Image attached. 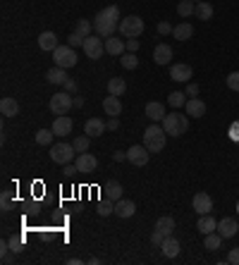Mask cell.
<instances>
[{"mask_svg": "<svg viewBox=\"0 0 239 265\" xmlns=\"http://www.w3.org/2000/svg\"><path fill=\"white\" fill-rule=\"evenodd\" d=\"M89 139H91V137H77V139H72L74 151H77V153H86V151H89Z\"/></svg>", "mask_w": 239, "mask_h": 265, "instance_id": "f35d334b", "label": "cell"}, {"mask_svg": "<svg viewBox=\"0 0 239 265\" xmlns=\"http://www.w3.org/2000/svg\"><path fill=\"white\" fill-rule=\"evenodd\" d=\"M156 229H160L165 237H170L172 232H175V218L172 215H163V218L156 220Z\"/></svg>", "mask_w": 239, "mask_h": 265, "instance_id": "f1b7e54d", "label": "cell"}, {"mask_svg": "<svg viewBox=\"0 0 239 265\" xmlns=\"http://www.w3.org/2000/svg\"><path fill=\"white\" fill-rule=\"evenodd\" d=\"M167 103H170V108H182V105H187V93L182 91H172L170 96H167Z\"/></svg>", "mask_w": 239, "mask_h": 265, "instance_id": "8d00e7d4", "label": "cell"}, {"mask_svg": "<svg viewBox=\"0 0 239 265\" xmlns=\"http://www.w3.org/2000/svg\"><path fill=\"white\" fill-rule=\"evenodd\" d=\"M172 36H175L177 41H189V38L194 36V27L189 24V22H187V19H184L182 24H177V27H175Z\"/></svg>", "mask_w": 239, "mask_h": 265, "instance_id": "83f0119b", "label": "cell"}, {"mask_svg": "<svg viewBox=\"0 0 239 265\" xmlns=\"http://www.w3.org/2000/svg\"><path fill=\"white\" fill-rule=\"evenodd\" d=\"M119 64H122L125 70H137V67H139L137 53H122V55H119Z\"/></svg>", "mask_w": 239, "mask_h": 265, "instance_id": "836d02e7", "label": "cell"}, {"mask_svg": "<svg viewBox=\"0 0 239 265\" xmlns=\"http://www.w3.org/2000/svg\"><path fill=\"white\" fill-rule=\"evenodd\" d=\"M0 112H3L5 117H17L19 115V103L15 101V98L5 96V98L0 101Z\"/></svg>", "mask_w": 239, "mask_h": 265, "instance_id": "7402d4cb", "label": "cell"}, {"mask_svg": "<svg viewBox=\"0 0 239 265\" xmlns=\"http://www.w3.org/2000/svg\"><path fill=\"white\" fill-rule=\"evenodd\" d=\"M137 213V206H134V201H127V198H119L117 203H115V215L117 218H132Z\"/></svg>", "mask_w": 239, "mask_h": 265, "instance_id": "ac0fdd59", "label": "cell"}, {"mask_svg": "<svg viewBox=\"0 0 239 265\" xmlns=\"http://www.w3.org/2000/svg\"><path fill=\"white\" fill-rule=\"evenodd\" d=\"M125 91H127V82L122 77H112L108 82V93L110 96H125Z\"/></svg>", "mask_w": 239, "mask_h": 265, "instance_id": "f546056e", "label": "cell"}, {"mask_svg": "<svg viewBox=\"0 0 239 265\" xmlns=\"http://www.w3.org/2000/svg\"><path fill=\"white\" fill-rule=\"evenodd\" d=\"M22 246H24V239H22V237H12V239H10V251H12V253H19Z\"/></svg>", "mask_w": 239, "mask_h": 265, "instance_id": "60d3db41", "label": "cell"}, {"mask_svg": "<svg viewBox=\"0 0 239 265\" xmlns=\"http://www.w3.org/2000/svg\"><path fill=\"white\" fill-rule=\"evenodd\" d=\"M74 165L79 167V174H89V172H93V170L98 167V160H96V156H91V153L86 151V153H77Z\"/></svg>", "mask_w": 239, "mask_h": 265, "instance_id": "8fae6325", "label": "cell"}, {"mask_svg": "<svg viewBox=\"0 0 239 265\" xmlns=\"http://www.w3.org/2000/svg\"><path fill=\"white\" fill-rule=\"evenodd\" d=\"M77 153L74 151V146L72 144H55V146L50 148V160L53 163H57V165H67V163H72V156Z\"/></svg>", "mask_w": 239, "mask_h": 265, "instance_id": "ba28073f", "label": "cell"}, {"mask_svg": "<svg viewBox=\"0 0 239 265\" xmlns=\"http://www.w3.org/2000/svg\"><path fill=\"white\" fill-rule=\"evenodd\" d=\"M196 229H199L201 234H211V232H215V229H218V220L213 218L211 213H206V215H201V218H199V222H196Z\"/></svg>", "mask_w": 239, "mask_h": 265, "instance_id": "d6986e66", "label": "cell"}, {"mask_svg": "<svg viewBox=\"0 0 239 265\" xmlns=\"http://www.w3.org/2000/svg\"><path fill=\"white\" fill-rule=\"evenodd\" d=\"M194 12H196V3H194V0H182V3L177 5V15H180L182 19L192 17Z\"/></svg>", "mask_w": 239, "mask_h": 265, "instance_id": "d6a6232c", "label": "cell"}, {"mask_svg": "<svg viewBox=\"0 0 239 265\" xmlns=\"http://www.w3.org/2000/svg\"><path fill=\"white\" fill-rule=\"evenodd\" d=\"M67 46H72V48H77V46H84V38L79 36V34H70V36H67Z\"/></svg>", "mask_w": 239, "mask_h": 265, "instance_id": "7bdbcfd3", "label": "cell"}, {"mask_svg": "<svg viewBox=\"0 0 239 265\" xmlns=\"http://www.w3.org/2000/svg\"><path fill=\"white\" fill-rule=\"evenodd\" d=\"M72 119L67 117V115H57L55 122H53V131H55V137H67V134H72Z\"/></svg>", "mask_w": 239, "mask_h": 265, "instance_id": "2e32d148", "label": "cell"}, {"mask_svg": "<svg viewBox=\"0 0 239 265\" xmlns=\"http://www.w3.org/2000/svg\"><path fill=\"white\" fill-rule=\"evenodd\" d=\"M187 115L189 117H203L206 115V103L199 98H189L187 101Z\"/></svg>", "mask_w": 239, "mask_h": 265, "instance_id": "484cf974", "label": "cell"}, {"mask_svg": "<svg viewBox=\"0 0 239 265\" xmlns=\"http://www.w3.org/2000/svg\"><path fill=\"white\" fill-rule=\"evenodd\" d=\"M218 232H220L222 239H232L239 232L237 220H234V218H222L220 222H218Z\"/></svg>", "mask_w": 239, "mask_h": 265, "instance_id": "9a60e30c", "label": "cell"}, {"mask_svg": "<svg viewBox=\"0 0 239 265\" xmlns=\"http://www.w3.org/2000/svg\"><path fill=\"white\" fill-rule=\"evenodd\" d=\"M112 158H115V160H127V153H119V151H117Z\"/></svg>", "mask_w": 239, "mask_h": 265, "instance_id": "f5cc1de1", "label": "cell"}, {"mask_svg": "<svg viewBox=\"0 0 239 265\" xmlns=\"http://www.w3.org/2000/svg\"><path fill=\"white\" fill-rule=\"evenodd\" d=\"M192 74L194 70L189 67V64H184V62H177L170 67V79L177 84H187V82H192Z\"/></svg>", "mask_w": 239, "mask_h": 265, "instance_id": "30bf717a", "label": "cell"}, {"mask_svg": "<svg viewBox=\"0 0 239 265\" xmlns=\"http://www.w3.org/2000/svg\"><path fill=\"white\" fill-rule=\"evenodd\" d=\"M192 206H194V211L199 213V215H206V213L213 211V198L206 191H199L196 196H194Z\"/></svg>", "mask_w": 239, "mask_h": 265, "instance_id": "4fadbf2b", "label": "cell"}, {"mask_svg": "<svg viewBox=\"0 0 239 265\" xmlns=\"http://www.w3.org/2000/svg\"><path fill=\"white\" fill-rule=\"evenodd\" d=\"M103 110H105V115H110V117H117L119 112H122V103H119V96H105L103 98Z\"/></svg>", "mask_w": 239, "mask_h": 265, "instance_id": "e0dca14e", "label": "cell"}, {"mask_svg": "<svg viewBox=\"0 0 239 265\" xmlns=\"http://www.w3.org/2000/svg\"><path fill=\"white\" fill-rule=\"evenodd\" d=\"M175 31V27L170 24V22H158V34L160 36H165V34H172Z\"/></svg>", "mask_w": 239, "mask_h": 265, "instance_id": "b9f144b4", "label": "cell"}, {"mask_svg": "<svg viewBox=\"0 0 239 265\" xmlns=\"http://www.w3.org/2000/svg\"><path fill=\"white\" fill-rule=\"evenodd\" d=\"M12 211V201H10V191H3V213Z\"/></svg>", "mask_w": 239, "mask_h": 265, "instance_id": "7dc6e473", "label": "cell"}, {"mask_svg": "<svg viewBox=\"0 0 239 265\" xmlns=\"http://www.w3.org/2000/svg\"><path fill=\"white\" fill-rule=\"evenodd\" d=\"M227 263H230V265H239V246L232 248L230 253H227Z\"/></svg>", "mask_w": 239, "mask_h": 265, "instance_id": "bcb514c9", "label": "cell"}, {"mask_svg": "<svg viewBox=\"0 0 239 265\" xmlns=\"http://www.w3.org/2000/svg\"><path fill=\"white\" fill-rule=\"evenodd\" d=\"M63 89L67 93H74V91H77V82H74V79H67V82L63 84Z\"/></svg>", "mask_w": 239, "mask_h": 265, "instance_id": "f907efd6", "label": "cell"}, {"mask_svg": "<svg viewBox=\"0 0 239 265\" xmlns=\"http://www.w3.org/2000/svg\"><path fill=\"white\" fill-rule=\"evenodd\" d=\"M53 137H55V131H53V129H38L34 139H36L38 146H48V144H53Z\"/></svg>", "mask_w": 239, "mask_h": 265, "instance_id": "e575fe53", "label": "cell"}, {"mask_svg": "<svg viewBox=\"0 0 239 265\" xmlns=\"http://www.w3.org/2000/svg\"><path fill=\"white\" fill-rule=\"evenodd\" d=\"M165 129L158 127V124H151V127L144 131V146L151 151V153H160L165 148Z\"/></svg>", "mask_w": 239, "mask_h": 265, "instance_id": "3957f363", "label": "cell"}, {"mask_svg": "<svg viewBox=\"0 0 239 265\" xmlns=\"http://www.w3.org/2000/svg\"><path fill=\"white\" fill-rule=\"evenodd\" d=\"M163 129H165L167 137H182V134H187V129H189V119H187V115L170 112V115L163 117Z\"/></svg>", "mask_w": 239, "mask_h": 265, "instance_id": "7a4b0ae2", "label": "cell"}, {"mask_svg": "<svg viewBox=\"0 0 239 265\" xmlns=\"http://www.w3.org/2000/svg\"><path fill=\"white\" fill-rule=\"evenodd\" d=\"M91 29H93V24L89 22V19H77V27H74V34H79L82 38H86V36H91Z\"/></svg>", "mask_w": 239, "mask_h": 265, "instance_id": "d590c367", "label": "cell"}, {"mask_svg": "<svg viewBox=\"0 0 239 265\" xmlns=\"http://www.w3.org/2000/svg\"><path fill=\"white\" fill-rule=\"evenodd\" d=\"M119 34L125 38H139L144 34V19L139 17V15H129V17L119 19Z\"/></svg>", "mask_w": 239, "mask_h": 265, "instance_id": "277c9868", "label": "cell"}, {"mask_svg": "<svg viewBox=\"0 0 239 265\" xmlns=\"http://www.w3.org/2000/svg\"><path fill=\"white\" fill-rule=\"evenodd\" d=\"M119 8L117 5H108L103 8L96 17H93V31L101 38H110L115 36V31L119 29Z\"/></svg>", "mask_w": 239, "mask_h": 265, "instance_id": "6da1fadb", "label": "cell"}, {"mask_svg": "<svg viewBox=\"0 0 239 265\" xmlns=\"http://www.w3.org/2000/svg\"><path fill=\"white\" fill-rule=\"evenodd\" d=\"M163 239H165V234H163L160 229H153V234H151V244H153V246H160Z\"/></svg>", "mask_w": 239, "mask_h": 265, "instance_id": "ee69618b", "label": "cell"}, {"mask_svg": "<svg viewBox=\"0 0 239 265\" xmlns=\"http://www.w3.org/2000/svg\"><path fill=\"white\" fill-rule=\"evenodd\" d=\"M199 19H203V22H208V19L213 17V5L211 3H206V0H201V3H196V12H194Z\"/></svg>", "mask_w": 239, "mask_h": 265, "instance_id": "1f68e13d", "label": "cell"}, {"mask_svg": "<svg viewBox=\"0 0 239 265\" xmlns=\"http://www.w3.org/2000/svg\"><path fill=\"white\" fill-rule=\"evenodd\" d=\"M96 213H98L101 218H108V215H112V213H115V201H108V198H103V201L96 206Z\"/></svg>", "mask_w": 239, "mask_h": 265, "instance_id": "74e56055", "label": "cell"}, {"mask_svg": "<svg viewBox=\"0 0 239 265\" xmlns=\"http://www.w3.org/2000/svg\"><path fill=\"white\" fill-rule=\"evenodd\" d=\"M180 248H182V244L170 234V237L163 239V244H160V253H163L165 258H177L180 256Z\"/></svg>", "mask_w": 239, "mask_h": 265, "instance_id": "5bb4252c", "label": "cell"}, {"mask_svg": "<svg viewBox=\"0 0 239 265\" xmlns=\"http://www.w3.org/2000/svg\"><path fill=\"white\" fill-rule=\"evenodd\" d=\"M46 79H48V84H55V86H63L65 82H67V79H70V77H67V72H65L63 67H53V70H48L46 72Z\"/></svg>", "mask_w": 239, "mask_h": 265, "instance_id": "d4e9b609", "label": "cell"}, {"mask_svg": "<svg viewBox=\"0 0 239 265\" xmlns=\"http://www.w3.org/2000/svg\"><path fill=\"white\" fill-rule=\"evenodd\" d=\"M146 115H148V119H153V122H163V117H165V105L158 101H151L146 105Z\"/></svg>", "mask_w": 239, "mask_h": 265, "instance_id": "603a6c76", "label": "cell"}, {"mask_svg": "<svg viewBox=\"0 0 239 265\" xmlns=\"http://www.w3.org/2000/svg\"><path fill=\"white\" fill-rule=\"evenodd\" d=\"M103 191H105V198H108V201L117 203L119 198H122V184H119V182H108Z\"/></svg>", "mask_w": 239, "mask_h": 265, "instance_id": "4dcf8cb0", "label": "cell"}, {"mask_svg": "<svg viewBox=\"0 0 239 265\" xmlns=\"http://www.w3.org/2000/svg\"><path fill=\"white\" fill-rule=\"evenodd\" d=\"M84 53H86V57H91V60H98L103 53H105V38H101L98 34L96 36H86L84 38Z\"/></svg>", "mask_w": 239, "mask_h": 265, "instance_id": "8992f818", "label": "cell"}, {"mask_svg": "<svg viewBox=\"0 0 239 265\" xmlns=\"http://www.w3.org/2000/svg\"><path fill=\"white\" fill-rule=\"evenodd\" d=\"M79 172V167H77V165H63V174H67V177H72V174H77Z\"/></svg>", "mask_w": 239, "mask_h": 265, "instance_id": "c3c4849f", "label": "cell"}, {"mask_svg": "<svg viewBox=\"0 0 239 265\" xmlns=\"http://www.w3.org/2000/svg\"><path fill=\"white\" fill-rule=\"evenodd\" d=\"M105 53L108 55H122V53H127V46H125V41L122 38H105Z\"/></svg>", "mask_w": 239, "mask_h": 265, "instance_id": "cb8c5ba5", "label": "cell"}, {"mask_svg": "<svg viewBox=\"0 0 239 265\" xmlns=\"http://www.w3.org/2000/svg\"><path fill=\"white\" fill-rule=\"evenodd\" d=\"M220 244H222V237L218 229L211 232V234H203V248H206V251H218Z\"/></svg>", "mask_w": 239, "mask_h": 265, "instance_id": "4316f807", "label": "cell"}, {"mask_svg": "<svg viewBox=\"0 0 239 265\" xmlns=\"http://www.w3.org/2000/svg\"><path fill=\"white\" fill-rule=\"evenodd\" d=\"M57 46H60V43H57L55 31H43V34L38 36V48H41V50H55Z\"/></svg>", "mask_w": 239, "mask_h": 265, "instance_id": "44dd1931", "label": "cell"}, {"mask_svg": "<svg viewBox=\"0 0 239 265\" xmlns=\"http://www.w3.org/2000/svg\"><path fill=\"white\" fill-rule=\"evenodd\" d=\"M148 158H151V151H148L144 144H139V146H132L127 151V160L132 165H137V167H144L148 163Z\"/></svg>", "mask_w": 239, "mask_h": 265, "instance_id": "9c48e42d", "label": "cell"}, {"mask_svg": "<svg viewBox=\"0 0 239 265\" xmlns=\"http://www.w3.org/2000/svg\"><path fill=\"white\" fill-rule=\"evenodd\" d=\"M117 127H119V119H117V117H110V119H108V129H110V131H115Z\"/></svg>", "mask_w": 239, "mask_h": 265, "instance_id": "816d5d0a", "label": "cell"}, {"mask_svg": "<svg viewBox=\"0 0 239 265\" xmlns=\"http://www.w3.org/2000/svg\"><path fill=\"white\" fill-rule=\"evenodd\" d=\"M194 3H201V0H194Z\"/></svg>", "mask_w": 239, "mask_h": 265, "instance_id": "db71d44e", "label": "cell"}, {"mask_svg": "<svg viewBox=\"0 0 239 265\" xmlns=\"http://www.w3.org/2000/svg\"><path fill=\"white\" fill-rule=\"evenodd\" d=\"M72 93H67V91H60L55 93L53 98H50V112L53 115H67L70 110H72Z\"/></svg>", "mask_w": 239, "mask_h": 265, "instance_id": "52a82bcc", "label": "cell"}, {"mask_svg": "<svg viewBox=\"0 0 239 265\" xmlns=\"http://www.w3.org/2000/svg\"><path fill=\"white\" fill-rule=\"evenodd\" d=\"M77 53H74L72 46H57L55 50H53V62L57 64V67H63V70H70V67H74L77 64Z\"/></svg>", "mask_w": 239, "mask_h": 265, "instance_id": "5b68a950", "label": "cell"}, {"mask_svg": "<svg viewBox=\"0 0 239 265\" xmlns=\"http://www.w3.org/2000/svg\"><path fill=\"white\" fill-rule=\"evenodd\" d=\"M105 129H108V122L101 117H91L86 119V124H84V134L86 137H101V134H105Z\"/></svg>", "mask_w": 239, "mask_h": 265, "instance_id": "7c38bea8", "label": "cell"}, {"mask_svg": "<svg viewBox=\"0 0 239 265\" xmlns=\"http://www.w3.org/2000/svg\"><path fill=\"white\" fill-rule=\"evenodd\" d=\"M153 60H156V64H167L172 60V48L167 43H158L156 50H153Z\"/></svg>", "mask_w": 239, "mask_h": 265, "instance_id": "ffe728a7", "label": "cell"}, {"mask_svg": "<svg viewBox=\"0 0 239 265\" xmlns=\"http://www.w3.org/2000/svg\"><path fill=\"white\" fill-rule=\"evenodd\" d=\"M125 46H127V53H137L141 43H139V38H127V41H125Z\"/></svg>", "mask_w": 239, "mask_h": 265, "instance_id": "f6af8a7d", "label": "cell"}, {"mask_svg": "<svg viewBox=\"0 0 239 265\" xmlns=\"http://www.w3.org/2000/svg\"><path fill=\"white\" fill-rule=\"evenodd\" d=\"M225 84H227V89H230V91H237V93H239V72L227 74V79H225Z\"/></svg>", "mask_w": 239, "mask_h": 265, "instance_id": "ab89813d", "label": "cell"}, {"mask_svg": "<svg viewBox=\"0 0 239 265\" xmlns=\"http://www.w3.org/2000/svg\"><path fill=\"white\" fill-rule=\"evenodd\" d=\"M187 96H192V98H196V96H199V84L189 82V86H187Z\"/></svg>", "mask_w": 239, "mask_h": 265, "instance_id": "681fc988", "label": "cell"}]
</instances>
